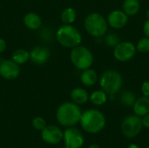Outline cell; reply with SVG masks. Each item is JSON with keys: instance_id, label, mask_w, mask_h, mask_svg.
<instances>
[{"instance_id": "cell-24", "label": "cell", "mask_w": 149, "mask_h": 148, "mask_svg": "<svg viewBox=\"0 0 149 148\" xmlns=\"http://www.w3.org/2000/svg\"><path fill=\"white\" fill-rule=\"evenodd\" d=\"M120 42V38H119V36L117 34H115V33H109V34L106 35L105 43L109 47L114 48Z\"/></svg>"}, {"instance_id": "cell-29", "label": "cell", "mask_w": 149, "mask_h": 148, "mask_svg": "<svg viewBox=\"0 0 149 148\" xmlns=\"http://www.w3.org/2000/svg\"><path fill=\"white\" fill-rule=\"evenodd\" d=\"M6 47H7L6 41L3 38H0V53H3L6 50Z\"/></svg>"}, {"instance_id": "cell-3", "label": "cell", "mask_w": 149, "mask_h": 148, "mask_svg": "<svg viewBox=\"0 0 149 148\" xmlns=\"http://www.w3.org/2000/svg\"><path fill=\"white\" fill-rule=\"evenodd\" d=\"M56 38L60 45L65 48H74L82 42L80 31L72 24H63L56 32Z\"/></svg>"}, {"instance_id": "cell-19", "label": "cell", "mask_w": 149, "mask_h": 148, "mask_svg": "<svg viewBox=\"0 0 149 148\" xmlns=\"http://www.w3.org/2000/svg\"><path fill=\"white\" fill-rule=\"evenodd\" d=\"M108 99V94L103 90H96L89 95V100L94 106H100L104 105Z\"/></svg>"}, {"instance_id": "cell-26", "label": "cell", "mask_w": 149, "mask_h": 148, "mask_svg": "<svg viewBox=\"0 0 149 148\" xmlns=\"http://www.w3.org/2000/svg\"><path fill=\"white\" fill-rule=\"evenodd\" d=\"M141 91L143 96L149 98V80H146L141 86Z\"/></svg>"}, {"instance_id": "cell-21", "label": "cell", "mask_w": 149, "mask_h": 148, "mask_svg": "<svg viewBox=\"0 0 149 148\" xmlns=\"http://www.w3.org/2000/svg\"><path fill=\"white\" fill-rule=\"evenodd\" d=\"M11 59L17 65H22L30 59V52L24 49H17L13 51Z\"/></svg>"}, {"instance_id": "cell-4", "label": "cell", "mask_w": 149, "mask_h": 148, "mask_svg": "<svg viewBox=\"0 0 149 148\" xmlns=\"http://www.w3.org/2000/svg\"><path fill=\"white\" fill-rule=\"evenodd\" d=\"M84 27L92 37L101 38L107 34L108 24L103 15L99 12H92L85 17Z\"/></svg>"}, {"instance_id": "cell-33", "label": "cell", "mask_w": 149, "mask_h": 148, "mask_svg": "<svg viewBox=\"0 0 149 148\" xmlns=\"http://www.w3.org/2000/svg\"><path fill=\"white\" fill-rule=\"evenodd\" d=\"M61 148H67L66 147H61Z\"/></svg>"}, {"instance_id": "cell-17", "label": "cell", "mask_w": 149, "mask_h": 148, "mask_svg": "<svg viewBox=\"0 0 149 148\" xmlns=\"http://www.w3.org/2000/svg\"><path fill=\"white\" fill-rule=\"evenodd\" d=\"M70 96L72 102L77 105H84L89 100V94L87 91L82 87H76L72 89Z\"/></svg>"}, {"instance_id": "cell-32", "label": "cell", "mask_w": 149, "mask_h": 148, "mask_svg": "<svg viewBox=\"0 0 149 148\" xmlns=\"http://www.w3.org/2000/svg\"><path fill=\"white\" fill-rule=\"evenodd\" d=\"M146 16H147V18H149V9L146 11Z\"/></svg>"}, {"instance_id": "cell-5", "label": "cell", "mask_w": 149, "mask_h": 148, "mask_svg": "<svg viewBox=\"0 0 149 148\" xmlns=\"http://www.w3.org/2000/svg\"><path fill=\"white\" fill-rule=\"evenodd\" d=\"M99 82L101 90L108 95H115L122 88L123 78L116 70H107L101 74Z\"/></svg>"}, {"instance_id": "cell-2", "label": "cell", "mask_w": 149, "mask_h": 148, "mask_svg": "<svg viewBox=\"0 0 149 148\" xmlns=\"http://www.w3.org/2000/svg\"><path fill=\"white\" fill-rule=\"evenodd\" d=\"M106 122L105 115L97 109H88L82 113L79 121L82 129L92 134L101 132L106 126Z\"/></svg>"}, {"instance_id": "cell-20", "label": "cell", "mask_w": 149, "mask_h": 148, "mask_svg": "<svg viewBox=\"0 0 149 148\" xmlns=\"http://www.w3.org/2000/svg\"><path fill=\"white\" fill-rule=\"evenodd\" d=\"M77 18V12L72 7L64 9L60 15V19L64 24H72Z\"/></svg>"}, {"instance_id": "cell-15", "label": "cell", "mask_w": 149, "mask_h": 148, "mask_svg": "<svg viewBox=\"0 0 149 148\" xmlns=\"http://www.w3.org/2000/svg\"><path fill=\"white\" fill-rule=\"evenodd\" d=\"M133 110L134 114L140 117H143L149 113V98L143 95L138 98L133 106Z\"/></svg>"}, {"instance_id": "cell-31", "label": "cell", "mask_w": 149, "mask_h": 148, "mask_svg": "<svg viewBox=\"0 0 149 148\" xmlns=\"http://www.w3.org/2000/svg\"><path fill=\"white\" fill-rule=\"evenodd\" d=\"M127 148H140V147L137 146L136 144H131V145L128 146V147Z\"/></svg>"}, {"instance_id": "cell-30", "label": "cell", "mask_w": 149, "mask_h": 148, "mask_svg": "<svg viewBox=\"0 0 149 148\" xmlns=\"http://www.w3.org/2000/svg\"><path fill=\"white\" fill-rule=\"evenodd\" d=\"M88 148H100V147L97 144H92L91 146H89Z\"/></svg>"}, {"instance_id": "cell-16", "label": "cell", "mask_w": 149, "mask_h": 148, "mask_svg": "<svg viewBox=\"0 0 149 148\" xmlns=\"http://www.w3.org/2000/svg\"><path fill=\"white\" fill-rule=\"evenodd\" d=\"M98 79H99L98 73L93 69L88 68V69L84 70L81 72L80 81L85 86H87V87L93 86L98 82Z\"/></svg>"}, {"instance_id": "cell-1", "label": "cell", "mask_w": 149, "mask_h": 148, "mask_svg": "<svg viewBox=\"0 0 149 148\" xmlns=\"http://www.w3.org/2000/svg\"><path fill=\"white\" fill-rule=\"evenodd\" d=\"M82 112L79 105L73 102H65L61 104L57 112L56 119L58 122L65 127H72L80 121Z\"/></svg>"}, {"instance_id": "cell-12", "label": "cell", "mask_w": 149, "mask_h": 148, "mask_svg": "<svg viewBox=\"0 0 149 148\" xmlns=\"http://www.w3.org/2000/svg\"><path fill=\"white\" fill-rule=\"evenodd\" d=\"M128 16L122 10H112L107 17L108 26L113 29H122L128 23Z\"/></svg>"}, {"instance_id": "cell-13", "label": "cell", "mask_w": 149, "mask_h": 148, "mask_svg": "<svg viewBox=\"0 0 149 148\" xmlns=\"http://www.w3.org/2000/svg\"><path fill=\"white\" fill-rule=\"evenodd\" d=\"M50 58V51L45 46H36L30 52L31 61L37 65H45Z\"/></svg>"}, {"instance_id": "cell-7", "label": "cell", "mask_w": 149, "mask_h": 148, "mask_svg": "<svg viewBox=\"0 0 149 148\" xmlns=\"http://www.w3.org/2000/svg\"><path fill=\"white\" fill-rule=\"evenodd\" d=\"M143 125L141 117L136 114H131L127 116L120 126L122 134L127 139H133L136 137L142 130Z\"/></svg>"}, {"instance_id": "cell-8", "label": "cell", "mask_w": 149, "mask_h": 148, "mask_svg": "<svg viewBox=\"0 0 149 148\" xmlns=\"http://www.w3.org/2000/svg\"><path fill=\"white\" fill-rule=\"evenodd\" d=\"M137 52L135 44L131 41H120L113 48V57L119 62H127L134 58Z\"/></svg>"}, {"instance_id": "cell-14", "label": "cell", "mask_w": 149, "mask_h": 148, "mask_svg": "<svg viewBox=\"0 0 149 148\" xmlns=\"http://www.w3.org/2000/svg\"><path fill=\"white\" fill-rule=\"evenodd\" d=\"M24 24L30 30H38L42 26L41 17L35 12H28L24 17Z\"/></svg>"}, {"instance_id": "cell-35", "label": "cell", "mask_w": 149, "mask_h": 148, "mask_svg": "<svg viewBox=\"0 0 149 148\" xmlns=\"http://www.w3.org/2000/svg\"><path fill=\"white\" fill-rule=\"evenodd\" d=\"M147 148H149V147H147Z\"/></svg>"}, {"instance_id": "cell-18", "label": "cell", "mask_w": 149, "mask_h": 148, "mask_svg": "<svg viewBox=\"0 0 149 148\" xmlns=\"http://www.w3.org/2000/svg\"><path fill=\"white\" fill-rule=\"evenodd\" d=\"M128 17L137 15L141 10V3L139 0H124L121 9Z\"/></svg>"}, {"instance_id": "cell-6", "label": "cell", "mask_w": 149, "mask_h": 148, "mask_svg": "<svg viewBox=\"0 0 149 148\" xmlns=\"http://www.w3.org/2000/svg\"><path fill=\"white\" fill-rule=\"evenodd\" d=\"M70 59L72 65L80 71L90 68L94 61L93 52L87 47L80 44L72 49Z\"/></svg>"}, {"instance_id": "cell-28", "label": "cell", "mask_w": 149, "mask_h": 148, "mask_svg": "<svg viewBox=\"0 0 149 148\" xmlns=\"http://www.w3.org/2000/svg\"><path fill=\"white\" fill-rule=\"evenodd\" d=\"M141 121H142L143 127H146V128L149 129V113L144 115L143 117H141Z\"/></svg>"}, {"instance_id": "cell-34", "label": "cell", "mask_w": 149, "mask_h": 148, "mask_svg": "<svg viewBox=\"0 0 149 148\" xmlns=\"http://www.w3.org/2000/svg\"><path fill=\"white\" fill-rule=\"evenodd\" d=\"M1 61H2V60H1V58H0V63H1Z\"/></svg>"}, {"instance_id": "cell-9", "label": "cell", "mask_w": 149, "mask_h": 148, "mask_svg": "<svg viewBox=\"0 0 149 148\" xmlns=\"http://www.w3.org/2000/svg\"><path fill=\"white\" fill-rule=\"evenodd\" d=\"M63 140L67 148H80L84 144V136L82 133L73 126L65 130Z\"/></svg>"}, {"instance_id": "cell-25", "label": "cell", "mask_w": 149, "mask_h": 148, "mask_svg": "<svg viewBox=\"0 0 149 148\" xmlns=\"http://www.w3.org/2000/svg\"><path fill=\"white\" fill-rule=\"evenodd\" d=\"M31 125L33 126L34 129L38 130V131H42L45 129V127L47 126L46 125V121L44 118L42 117H35L33 120H32V122H31Z\"/></svg>"}, {"instance_id": "cell-11", "label": "cell", "mask_w": 149, "mask_h": 148, "mask_svg": "<svg viewBox=\"0 0 149 148\" xmlns=\"http://www.w3.org/2000/svg\"><path fill=\"white\" fill-rule=\"evenodd\" d=\"M20 74V65L12 59H4L0 63V76L7 80L16 79Z\"/></svg>"}, {"instance_id": "cell-10", "label": "cell", "mask_w": 149, "mask_h": 148, "mask_svg": "<svg viewBox=\"0 0 149 148\" xmlns=\"http://www.w3.org/2000/svg\"><path fill=\"white\" fill-rule=\"evenodd\" d=\"M42 140L50 145H56L61 142L64 139V132L56 126H46L44 130L41 131Z\"/></svg>"}, {"instance_id": "cell-27", "label": "cell", "mask_w": 149, "mask_h": 148, "mask_svg": "<svg viewBox=\"0 0 149 148\" xmlns=\"http://www.w3.org/2000/svg\"><path fill=\"white\" fill-rule=\"evenodd\" d=\"M142 31H143L144 35L149 38V18H147V20L145 21L143 27H142Z\"/></svg>"}, {"instance_id": "cell-23", "label": "cell", "mask_w": 149, "mask_h": 148, "mask_svg": "<svg viewBox=\"0 0 149 148\" xmlns=\"http://www.w3.org/2000/svg\"><path fill=\"white\" fill-rule=\"evenodd\" d=\"M136 50L138 52L141 53H148L149 52V38L148 37H143L135 44Z\"/></svg>"}, {"instance_id": "cell-22", "label": "cell", "mask_w": 149, "mask_h": 148, "mask_svg": "<svg viewBox=\"0 0 149 148\" xmlns=\"http://www.w3.org/2000/svg\"><path fill=\"white\" fill-rule=\"evenodd\" d=\"M136 99V95L132 91L126 90L120 94V102L127 107H133Z\"/></svg>"}]
</instances>
